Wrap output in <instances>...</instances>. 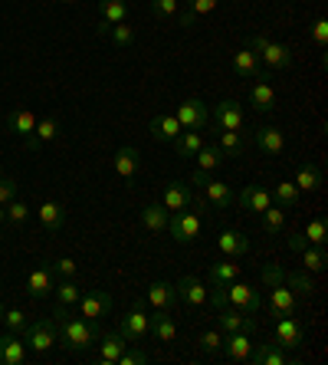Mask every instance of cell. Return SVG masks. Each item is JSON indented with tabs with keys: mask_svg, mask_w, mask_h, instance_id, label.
Returning a JSON list of instances; mask_svg holds the SVG:
<instances>
[{
	"mask_svg": "<svg viewBox=\"0 0 328 365\" xmlns=\"http://www.w3.org/2000/svg\"><path fill=\"white\" fill-rule=\"evenodd\" d=\"M99 342V326L92 319H59V332H56V346H63L66 352H85V349H92Z\"/></svg>",
	"mask_w": 328,
	"mask_h": 365,
	"instance_id": "cell-1",
	"label": "cell"
},
{
	"mask_svg": "<svg viewBox=\"0 0 328 365\" xmlns=\"http://www.w3.org/2000/svg\"><path fill=\"white\" fill-rule=\"evenodd\" d=\"M250 50L260 56V63L270 69V73H279V69L292 66V50H289L286 43L270 40L266 34H253L250 36Z\"/></svg>",
	"mask_w": 328,
	"mask_h": 365,
	"instance_id": "cell-2",
	"label": "cell"
},
{
	"mask_svg": "<svg viewBox=\"0 0 328 365\" xmlns=\"http://www.w3.org/2000/svg\"><path fill=\"white\" fill-rule=\"evenodd\" d=\"M203 230V221L197 211H187V207H181V211H171L168 217V234L177 240V244H194V240L201 237Z\"/></svg>",
	"mask_w": 328,
	"mask_h": 365,
	"instance_id": "cell-3",
	"label": "cell"
},
{
	"mask_svg": "<svg viewBox=\"0 0 328 365\" xmlns=\"http://www.w3.org/2000/svg\"><path fill=\"white\" fill-rule=\"evenodd\" d=\"M56 332H59V323L53 319V316H46V319H36V323H26L23 329V342L30 349H33L36 356H46L53 346H56Z\"/></svg>",
	"mask_w": 328,
	"mask_h": 365,
	"instance_id": "cell-4",
	"label": "cell"
},
{
	"mask_svg": "<svg viewBox=\"0 0 328 365\" xmlns=\"http://www.w3.org/2000/svg\"><path fill=\"white\" fill-rule=\"evenodd\" d=\"M223 289V303L236 306V309H243V313H260L263 309V297H260V289L253 287V283H243V280H233L227 283V287H220Z\"/></svg>",
	"mask_w": 328,
	"mask_h": 365,
	"instance_id": "cell-5",
	"label": "cell"
},
{
	"mask_svg": "<svg viewBox=\"0 0 328 365\" xmlns=\"http://www.w3.org/2000/svg\"><path fill=\"white\" fill-rule=\"evenodd\" d=\"M148 323H152V316H148V303H144V297H142L125 316H122L118 332H122L128 342H142L144 336H148Z\"/></svg>",
	"mask_w": 328,
	"mask_h": 365,
	"instance_id": "cell-6",
	"label": "cell"
},
{
	"mask_svg": "<svg viewBox=\"0 0 328 365\" xmlns=\"http://www.w3.org/2000/svg\"><path fill=\"white\" fill-rule=\"evenodd\" d=\"M33 128H36V112L26 109V106H17V109L7 115V132L10 135L23 138V145L30 148V152H40V145H36V138H33Z\"/></svg>",
	"mask_w": 328,
	"mask_h": 365,
	"instance_id": "cell-7",
	"label": "cell"
},
{
	"mask_svg": "<svg viewBox=\"0 0 328 365\" xmlns=\"http://www.w3.org/2000/svg\"><path fill=\"white\" fill-rule=\"evenodd\" d=\"M230 66H233V73H236L240 79H270V69L263 66L260 56H256L250 46H240V50L233 53Z\"/></svg>",
	"mask_w": 328,
	"mask_h": 365,
	"instance_id": "cell-8",
	"label": "cell"
},
{
	"mask_svg": "<svg viewBox=\"0 0 328 365\" xmlns=\"http://www.w3.org/2000/svg\"><path fill=\"white\" fill-rule=\"evenodd\" d=\"M211 119V109H207V102L203 99H187L181 102V109H177V122L184 132H201Z\"/></svg>",
	"mask_w": 328,
	"mask_h": 365,
	"instance_id": "cell-9",
	"label": "cell"
},
{
	"mask_svg": "<svg viewBox=\"0 0 328 365\" xmlns=\"http://www.w3.org/2000/svg\"><path fill=\"white\" fill-rule=\"evenodd\" d=\"M217 323H220V332L227 336V332H253L256 329V319L243 309H236V306H217Z\"/></svg>",
	"mask_w": 328,
	"mask_h": 365,
	"instance_id": "cell-10",
	"label": "cell"
},
{
	"mask_svg": "<svg viewBox=\"0 0 328 365\" xmlns=\"http://www.w3.org/2000/svg\"><path fill=\"white\" fill-rule=\"evenodd\" d=\"M79 313H83V319H92V323H99V319H105L112 309V297L105 293V289H89V293H83L79 297Z\"/></svg>",
	"mask_w": 328,
	"mask_h": 365,
	"instance_id": "cell-11",
	"label": "cell"
},
{
	"mask_svg": "<svg viewBox=\"0 0 328 365\" xmlns=\"http://www.w3.org/2000/svg\"><path fill=\"white\" fill-rule=\"evenodd\" d=\"M211 119L217 128H230V132H233V128H243V106L236 99H223L213 106Z\"/></svg>",
	"mask_w": 328,
	"mask_h": 365,
	"instance_id": "cell-12",
	"label": "cell"
},
{
	"mask_svg": "<svg viewBox=\"0 0 328 365\" xmlns=\"http://www.w3.org/2000/svg\"><path fill=\"white\" fill-rule=\"evenodd\" d=\"M253 332H227L223 336V346H220V352L230 359V362H246L253 352Z\"/></svg>",
	"mask_w": 328,
	"mask_h": 365,
	"instance_id": "cell-13",
	"label": "cell"
},
{
	"mask_svg": "<svg viewBox=\"0 0 328 365\" xmlns=\"http://www.w3.org/2000/svg\"><path fill=\"white\" fill-rule=\"evenodd\" d=\"M253 142H256V148H260L263 155H270V158L286 152V135H282V128H276V125H260L256 135H253Z\"/></svg>",
	"mask_w": 328,
	"mask_h": 365,
	"instance_id": "cell-14",
	"label": "cell"
},
{
	"mask_svg": "<svg viewBox=\"0 0 328 365\" xmlns=\"http://www.w3.org/2000/svg\"><path fill=\"white\" fill-rule=\"evenodd\" d=\"M276 342L282 349H299L305 342V326L292 316H279L276 319Z\"/></svg>",
	"mask_w": 328,
	"mask_h": 365,
	"instance_id": "cell-15",
	"label": "cell"
},
{
	"mask_svg": "<svg viewBox=\"0 0 328 365\" xmlns=\"http://www.w3.org/2000/svg\"><path fill=\"white\" fill-rule=\"evenodd\" d=\"M112 168H115L118 178L132 181L138 175V168H142V155H138L135 145H122L115 152V158H112Z\"/></svg>",
	"mask_w": 328,
	"mask_h": 365,
	"instance_id": "cell-16",
	"label": "cell"
},
{
	"mask_svg": "<svg viewBox=\"0 0 328 365\" xmlns=\"http://www.w3.org/2000/svg\"><path fill=\"white\" fill-rule=\"evenodd\" d=\"M53 267L50 264H40V267H33L30 270V277H26V293L33 299H46L53 293Z\"/></svg>",
	"mask_w": 328,
	"mask_h": 365,
	"instance_id": "cell-17",
	"label": "cell"
},
{
	"mask_svg": "<svg viewBox=\"0 0 328 365\" xmlns=\"http://www.w3.org/2000/svg\"><path fill=\"white\" fill-rule=\"evenodd\" d=\"M295 309H299V299H295V293L286 287V283L270 287V313L273 316H292Z\"/></svg>",
	"mask_w": 328,
	"mask_h": 365,
	"instance_id": "cell-18",
	"label": "cell"
},
{
	"mask_svg": "<svg viewBox=\"0 0 328 365\" xmlns=\"http://www.w3.org/2000/svg\"><path fill=\"white\" fill-rule=\"evenodd\" d=\"M125 346H128V339L122 336V332H105V336H99V362L102 365H118Z\"/></svg>",
	"mask_w": 328,
	"mask_h": 365,
	"instance_id": "cell-19",
	"label": "cell"
},
{
	"mask_svg": "<svg viewBox=\"0 0 328 365\" xmlns=\"http://www.w3.org/2000/svg\"><path fill=\"white\" fill-rule=\"evenodd\" d=\"M236 201H240V207L243 211H253V214H263L266 207L273 204V195L266 191V187H260V185H246L240 195H236Z\"/></svg>",
	"mask_w": 328,
	"mask_h": 365,
	"instance_id": "cell-20",
	"label": "cell"
},
{
	"mask_svg": "<svg viewBox=\"0 0 328 365\" xmlns=\"http://www.w3.org/2000/svg\"><path fill=\"white\" fill-rule=\"evenodd\" d=\"M168 217H171V211L161 201H152L148 207H142V214H138L142 227L152 230V234H164V230H168Z\"/></svg>",
	"mask_w": 328,
	"mask_h": 365,
	"instance_id": "cell-21",
	"label": "cell"
},
{
	"mask_svg": "<svg viewBox=\"0 0 328 365\" xmlns=\"http://www.w3.org/2000/svg\"><path fill=\"white\" fill-rule=\"evenodd\" d=\"M174 289H177V299H184L194 309H201V306L207 303V289H203V283L197 280V277H181V280L174 283Z\"/></svg>",
	"mask_w": 328,
	"mask_h": 365,
	"instance_id": "cell-22",
	"label": "cell"
},
{
	"mask_svg": "<svg viewBox=\"0 0 328 365\" xmlns=\"http://www.w3.org/2000/svg\"><path fill=\"white\" fill-rule=\"evenodd\" d=\"M144 303H152L154 309H174V303H177V289H174V283L154 280L152 287L144 289Z\"/></svg>",
	"mask_w": 328,
	"mask_h": 365,
	"instance_id": "cell-23",
	"label": "cell"
},
{
	"mask_svg": "<svg viewBox=\"0 0 328 365\" xmlns=\"http://www.w3.org/2000/svg\"><path fill=\"white\" fill-rule=\"evenodd\" d=\"M276 86L270 83V79H256L253 83V89H250V106L256 112H273L276 109Z\"/></svg>",
	"mask_w": 328,
	"mask_h": 365,
	"instance_id": "cell-24",
	"label": "cell"
},
{
	"mask_svg": "<svg viewBox=\"0 0 328 365\" xmlns=\"http://www.w3.org/2000/svg\"><path fill=\"white\" fill-rule=\"evenodd\" d=\"M148 332H152L158 342H174L177 339V323H174V316H171V309H158V313L152 316V323H148Z\"/></svg>",
	"mask_w": 328,
	"mask_h": 365,
	"instance_id": "cell-25",
	"label": "cell"
},
{
	"mask_svg": "<svg viewBox=\"0 0 328 365\" xmlns=\"http://www.w3.org/2000/svg\"><path fill=\"white\" fill-rule=\"evenodd\" d=\"M203 201L207 204H213L217 211H230V204L236 201V195H233V187L227 185V181H207L203 185Z\"/></svg>",
	"mask_w": 328,
	"mask_h": 365,
	"instance_id": "cell-26",
	"label": "cell"
},
{
	"mask_svg": "<svg viewBox=\"0 0 328 365\" xmlns=\"http://www.w3.org/2000/svg\"><path fill=\"white\" fill-rule=\"evenodd\" d=\"M191 201H194L191 185H184V181H168L164 191H161V204H164L168 211H181V207H187Z\"/></svg>",
	"mask_w": 328,
	"mask_h": 365,
	"instance_id": "cell-27",
	"label": "cell"
},
{
	"mask_svg": "<svg viewBox=\"0 0 328 365\" xmlns=\"http://www.w3.org/2000/svg\"><path fill=\"white\" fill-rule=\"evenodd\" d=\"M23 359H26V342L20 339V332L0 336V365H20Z\"/></svg>",
	"mask_w": 328,
	"mask_h": 365,
	"instance_id": "cell-28",
	"label": "cell"
},
{
	"mask_svg": "<svg viewBox=\"0 0 328 365\" xmlns=\"http://www.w3.org/2000/svg\"><path fill=\"white\" fill-rule=\"evenodd\" d=\"M181 132H184V128H181L177 115H171V112H158V115L152 119V138L154 142H174Z\"/></svg>",
	"mask_w": 328,
	"mask_h": 365,
	"instance_id": "cell-29",
	"label": "cell"
},
{
	"mask_svg": "<svg viewBox=\"0 0 328 365\" xmlns=\"http://www.w3.org/2000/svg\"><path fill=\"white\" fill-rule=\"evenodd\" d=\"M36 221H40L43 230H59L66 224V207L59 201H43L40 207H36Z\"/></svg>",
	"mask_w": 328,
	"mask_h": 365,
	"instance_id": "cell-30",
	"label": "cell"
},
{
	"mask_svg": "<svg viewBox=\"0 0 328 365\" xmlns=\"http://www.w3.org/2000/svg\"><path fill=\"white\" fill-rule=\"evenodd\" d=\"M217 4H220V0H184V14L177 17V24L184 26V30H191V26L197 24L201 17L213 14V10H217Z\"/></svg>",
	"mask_w": 328,
	"mask_h": 365,
	"instance_id": "cell-31",
	"label": "cell"
},
{
	"mask_svg": "<svg viewBox=\"0 0 328 365\" xmlns=\"http://www.w3.org/2000/svg\"><path fill=\"white\" fill-rule=\"evenodd\" d=\"M250 359L256 365H286V349L279 346L276 339L273 342H260V346H253V352H250Z\"/></svg>",
	"mask_w": 328,
	"mask_h": 365,
	"instance_id": "cell-32",
	"label": "cell"
},
{
	"mask_svg": "<svg viewBox=\"0 0 328 365\" xmlns=\"http://www.w3.org/2000/svg\"><path fill=\"white\" fill-rule=\"evenodd\" d=\"M217 247L223 257H243V254H250V237L240 234V230H223L217 237Z\"/></svg>",
	"mask_w": 328,
	"mask_h": 365,
	"instance_id": "cell-33",
	"label": "cell"
},
{
	"mask_svg": "<svg viewBox=\"0 0 328 365\" xmlns=\"http://www.w3.org/2000/svg\"><path fill=\"white\" fill-rule=\"evenodd\" d=\"M220 152H223V158H240V155L246 152V145H250V138L240 132V128H220Z\"/></svg>",
	"mask_w": 328,
	"mask_h": 365,
	"instance_id": "cell-34",
	"label": "cell"
},
{
	"mask_svg": "<svg viewBox=\"0 0 328 365\" xmlns=\"http://www.w3.org/2000/svg\"><path fill=\"white\" fill-rule=\"evenodd\" d=\"M207 280H211V287H227V283L240 280V264H233V257H227L207 270Z\"/></svg>",
	"mask_w": 328,
	"mask_h": 365,
	"instance_id": "cell-35",
	"label": "cell"
},
{
	"mask_svg": "<svg viewBox=\"0 0 328 365\" xmlns=\"http://www.w3.org/2000/svg\"><path fill=\"white\" fill-rule=\"evenodd\" d=\"M194 158H197V168L207 171V175H213L220 165L227 162V158H223V152H220V145H207V142L197 148V155H194Z\"/></svg>",
	"mask_w": 328,
	"mask_h": 365,
	"instance_id": "cell-36",
	"label": "cell"
},
{
	"mask_svg": "<svg viewBox=\"0 0 328 365\" xmlns=\"http://www.w3.org/2000/svg\"><path fill=\"white\" fill-rule=\"evenodd\" d=\"M295 187H299V191H319L322 187V168L319 165H312V162L299 165V168H295Z\"/></svg>",
	"mask_w": 328,
	"mask_h": 365,
	"instance_id": "cell-37",
	"label": "cell"
},
{
	"mask_svg": "<svg viewBox=\"0 0 328 365\" xmlns=\"http://www.w3.org/2000/svg\"><path fill=\"white\" fill-rule=\"evenodd\" d=\"M63 135V125H59V119H53V115H43V119H36V128H33V138L36 145H50L56 142V138Z\"/></svg>",
	"mask_w": 328,
	"mask_h": 365,
	"instance_id": "cell-38",
	"label": "cell"
},
{
	"mask_svg": "<svg viewBox=\"0 0 328 365\" xmlns=\"http://www.w3.org/2000/svg\"><path fill=\"white\" fill-rule=\"evenodd\" d=\"M270 195H273V201H276L279 207H286V211H289V207H295V204H299L302 191L295 187V181H286V178H282V181H279V185L270 191Z\"/></svg>",
	"mask_w": 328,
	"mask_h": 365,
	"instance_id": "cell-39",
	"label": "cell"
},
{
	"mask_svg": "<svg viewBox=\"0 0 328 365\" xmlns=\"http://www.w3.org/2000/svg\"><path fill=\"white\" fill-rule=\"evenodd\" d=\"M53 297H56L59 306H69V309H73V306L79 303V297H83V287H79L73 277H66L59 287H53Z\"/></svg>",
	"mask_w": 328,
	"mask_h": 365,
	"instance_id": "cell-40",
	"label": "cell"
},
{
	"mask_svg": "<svg viewBox=\"0 0 328 365\" xmlns=\"http://www.w3.org/2000/svg\"><path fill=\"white\" fill-rule=\"evenodd\" d=\"M260 224H263V230H266V234H282V227H286V207L270 204V207L260 214Z\"/></svg>",
	"mask_w": 328,
	"mask_h": 365,
	"instance_id": "cell-41",
	"label": "cell"
},
{
	"mask_svg": "<svg viewBox=\"0 0 328 365\" xmlns=\"http://www.w3.org/2000/svg\"><path fill=\"white\" fill-rule=\"evenodd\" d=\"M302 237H305V244H312V247H325L328 244V221L325 217H312L309 224H305V230H302Z\"/></svg>",
	"mask_w": 328,
	"mask_h": 365,
	"instance_id": "cell-42",
	"label": "cell"
},
{
	"mask_svg": "<svg viewBox=\"0 0 328 365\" xmlns=\"http://www.w3.org/2000/svg\"><path fill=\"white\" fill-rule=\"evenodd\" d=\"M302 267L305 273H322L328 267V254H325V247H302Z\"/></svg>",
	"mask_w": 328,
	"mask_h": 365,
	"instance_id": "cell-43",
	"label": "cell"
},
{
	"mask_svg": "<svg viewBox=\"0 0 328 365\" xmlns=\"http://www.w3.org/2000/svg\"><path fill=\"white\" fill-rule=\"evenodd\" d=\"M201 145H203V135H201V132H181V135L174 138L177 158H194Z\"/></svg>",
	"mask_w": 328,
	"mask_h": 365,
	"instance_id": "cell-44",
	"label": "cell"
},
{
	"mask_svg": "<svg viewBox=\"0 0 328 365\" xmlns=\"http://www.w3.org/2000/svg\"><path fill=\"white\" fill-rule=\"evenodd\" d=\"M99 10L105 24H125V17H128L125 0H99Z\"/></svg>",
	"mask_w": 328,
	"mask_h": 365,
	"instance_id": "cell-45",
	"label": "cell"
},
{
	"mask_svg": "<svg viewBox=\"0 0 328 365\" xmlns=\"http://www.w3.org/2000/svg\"><path fill=\"white\" fill-rule=\"evenodd\" d=\"M105 36H109L115 46H132V43H135V26H128V24H109Z\"/></svg>",
	"mask_w": 328,
	"mask_h": 365,
	"instance_id": "cell-46",
	"label": "cell"
},
{
	"mask_svg": "<svg viewBox=\"0 0 328 365\" xmlns=\"http://www.w3.org/2000/svg\"><path fill=\"white\" fill-rule=\"evenodd\" d=\"M4 207H7V224H14V227L26 224V221H30V214H33V211H30V204L17 201V197H14V201H7Z\"/></svg>",
	"mask_w": 328,
	"mask_h": 365,
	"instance_id": "cell-47",
	"label": "cell"
},
{
	"mask_svg": "<svg viewBox=\"0 0 328 365\" xmlns=\"http://www.w3.org/2000/svg\"><path fill=\"white\" fill-rule=\"evenodd\" d=\"M286 283L289 289H299V293H302V297H315V283L309 280V273H289L286 270Z\"/></svg>",
	"mask_w": 328,
	"mask_h": 365,
	"instance_id": "cell-48",
	"label": "cell"
},
{
	"mask_svg": "<svg viewBox=\"0 0 328 365\" xmlns=\"http://www.w3.org/2000/svg\"><path fill=\"white\" fill-rule=\"evenodd\" d=\"M0 323L7 326V332H20V336H23V329H26L30 319H26L23 309H4V319H0Z\"/></svg>",
	"mask_w": 328,
	"mask_h": 365,
	"instance_id": "cell-49",
	"label": "cell"
},
{
	"mask_svg": "<svg viewBox=\"0 0 328 365\" xmlns=\"http://www.w3.org/2000/svg\"><path fill=\"white\" fill-rule=\"evenodd\" d=\"M197 342H201V349L207 352V356H217L220 346H223V332H220V329H203Z\"/></svg>",
	"mask_w": 328,
	"mask_h": 365,
	"instance_id": "cell-50",
	"label": "cell"
},
{
	"mask_svg": "<svg viewBox=\"0 0 328 365\" xmlns=\"http://www.w3.org/2000/svg\"><path fill=\"white\" fill-rule=\"evenodd\" d=\"M144 362H152V356H148L138 342H135V349L125 346V352H122V359H118V365H144Z\"/></svg>",
	"mask_w": 328,
	"mask_h": 365,
	"instance_id": "cell-51",
	"label": "cell"
},
{
	"mask_svg": "<svg viewBox=\"0 0 328 365\" xmlns=\"http://www.w3.org/2000/svg\"><path fill=\"white\" fill-rule=\"evenodd\" d=\"M177 4L181 0H152V14L158 20H171V17H177Z\"/></svg>",
	"mask_w": 328,
	"mask_h": 365,
	"instance_id": "cell-52",
	"label": "cell"
},
{
	"mask_svg": "<svg viewBox=\"0 0 328 365\" xmlns=\"http://www.w3.org/2000/svg\"><path fill=\"white\" fill-rule=\"evenodd\" d=\"M50 267H53V277H63V280H66V277H76V270H79V264L73 257H59Z\"/></svg>",
	"mask_w": 328,
	"mask_h": 365,
	"instance_id": "cell-53",
	"label": "cell"
},
{
	"mask_svg": "<svg viewBox=\"0 0 328 365\" xmlns=\"http://www.w3.org/2000/svg\"><path fill=\"white\" fill-rule=\"evenodd\" d=\"M286 280V270H282V264H263V283L266 287H276V283Z\"/></svg>",
	"mask_w": 328,
	"mask_h": 365,
	"instance_id": "cell-54",
	"label": "cell"
},
{
	"mask_svg": "<svg viewBox=\"0 0 328 365\" xmlns=\"http://www.w3.org/2000/svg\"><path fill=\"white\" fill-rule=\"evenodd\" d=\"M312 40L319 43V46H325V43H328V20L325 17L315 20V26H312Z\"/></svg>",
	"mask_w": 328,
	"mask_h": 365,
	"instance_id": "cell-55",
	"label": "cell"
},
{
	"mask_svg": "<svg viewBox=\"0 0 328 365\" xmlns=\"http://www.w3.org/2000/svg\"><path fill=\"white\" fill-rule=\"evenodd\" d=\"M207 181H211V175H207V171H201V168H197V171H194V175H191V185H207Z\"/></svg>",
	"mask_w": 328,
	"mask_h": 365,
	"instance_id": "cell-56",
	"label": "cell"
},
{
	"mask_svg": "<svg viewBox=\"0 0 328 365\" xmlns=\"http://www.w3.org/2000/svg\"><path fill=\"white\" fill-rule=\"evenodd\" d=\"M4 224H7V207L0 204V227H4Z\"/></svg>",
	"mask_w": 328,
	"mask_h": 365,
	"instance_id": "cell-57",
	"label": "cell"
},
{
	"mask_svg": "<svg viewBox=\"0 0 328 365\" xmlns=\"http://www.w3.org/2000/svg\"><path fill=\"white\" fill-rule=\"evenodd\" d=\"M59 4H76V0H59Z\"/></svg>",
	"mask_w": 328,
	"mask_h": 365,
	"instance_id": "cell-58",
	"label": "cell"
},
{
	"mask_svg": "<svg viewBox=\"0 0 328 365\" xmlns=\"http://www.w3.org/2000/svg\"><path fill=\"white\" fill-rule=\"evenodd\" d=\"M0 319H4V303H0Z\"/></svg>",
	"mask_w": 328,
	"mask_h": 365,
	"instance_id": "cell-59",
	"label": "cell"
},
{
	"mask_svg": "<svg viewBox=\"0 0 328 365\" xmlns=\"http://www.w3.org/2000/svg\"><path fill=\"white\" fill-rule=\"evenodd\" d=\"M0 178H4V168H0Z\"/></svg>",
	"mask_w": 328,
	"mask_h": 365,
	"instance_id": "cell-60",
	"label": "cell"
}]
</instances>
